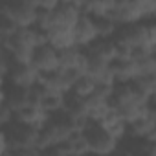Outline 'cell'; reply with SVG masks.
Listing matches in <instances>:
<instances>
[{
  "mask_svg": "<svg viewBox=\"0 0 156 156\" xmlns=\"http://www.w3.org/2000/svg\"><path fill=\"white\" fill-rule=\"evenodd\" d=\"M81 15L83 13H81L79 2H57V6L51 9V15H50V30L51 28L73 30Z\"/></svg>",
  "mask_w": 156,
  "mask_h": 156,
  "instance_id": "obj_5",
  "label": "cell"
},
{
  "mask_svg": "<svg viewBox=\"0 0 156 156\" xmlns=\"http://www.w3.org/2000/svg\"><path fill=\"white\" fill-rule=\"evenodd\" d=\"M112 41L116 42V46H125V48H140V46H147V24L145 20L141 22H132V24H119L116 33L112 35Z\"/></svg>",
  "mask_w": 156,
  "mask_h": 156,
  "instance_id": "obj_4",
  "label": "cell"
},
{
  "mask_svg": "<svg viewBox=\"0 0 156 156\" xmlns=\"http://www.w3.org/2000/svg\"><path fill=\"white\" fill-rule=\"evenodd\" d=\"M96 88H98V83L92 79L90 75H87V73H85L83 77H79V81L73 85L72 92H73V94H77V96H81V98H85V99H88V98L96 92Z\"/></svg>",
  "mask_w": 156,
  "mask_h": 156,
  "instance_id": "obj_15",
  "label": "cell"
},
{
  "mask_svg": "<svg viewBox=\"0 0 156 156\" xmlns=\"http://www.w3.org/2000/svg\"><path fill=\"white\" fill-rule=\"evenodd\" d=\"M2 101L8 103V105L17 112V110H20L22 107L31 105L30 88L17 87V85H11V83H6V81H4V87H2Z\"/></svg>",
  "mask_w": 156,
  "mask_h": 156,
  "instance_id": "obj_9",
  "label": "cell"
},
{
  "mask_svg": "<svg viewBox=\"0 0 156 156\" xmlns=\"http://www.w3.org/2000/svg\"><path fill=\"white\" fill-rule=\"evenodd\" d=\"M48 118H50V114H46L41 105H26L15 112V119L24 121L28 125H33V127H39V129L48 121Z\"/></svg>",
  "mask_w": 156,
  "mask_h": 156,
  "instance_id": "obj_13",
  "label": "cell"
},
{
  "mask_svg": "<svg viewBox=\"0 0 156 156\" xmlns=\"http://www.w3.org/2000/svg\"><path fill=\"white\" fill-rule=\"evenodd\" d=\"M39 149V127L13 119L2 127V154L19 149Z\"/></svg>",
  "mask_w": 156,
  "mask_h": 156,
  "instance_id": "obj_1",
  "label": "cell"
},
{
  "mask_svg": "<svg viewBox=\"0 0 156 156\" xmlns=\"http://www.w3.org/2000/svg\"><path fill=\"white\" fill-rule=\"evenodd\" d=\"M6 156H42L41 154V149L37 147H31V149H19V151H9V152H4Z\"/></svg>",
  "mask_w": 156,
  "mask_h": 156,
  "instance_id": "obj_19",
  "label": "cell"
},
{
  "mask_svg": "<svg viewBox=\"0 0 156 156\" xmlns=\"http://www.w3.org/2000/svg\"><path fill=\"white\" fill-rule=\"evenodd\" d=\"M110 156H132V154H130V152H127L125 149H121V147H118V149H116V151H114V152H112Z\"/></svg>",
  "mask_w": 156,
  "mask_h": 156,
  "instance_id": "obj_21",
  "label": "cell"
},
{
  "mask_svg": "<svg viewBox=\"0 0 156 156\" xmlns=\"http://www.w3.org/2000/svg\"><path fill=\"white\" fill-rule=\"evenodd\" d=\"M39 79H41V73L33 68L31 62H19V61L4 75L6 83L17 85V87H24V88H31Z\"/></svg>",
  "mask_w": 156,
  "mask_h": 156,
  "instance_id": "obj_6",
  "label": "cell"
},
{
  "mask_svg": "<svg viewBox=\"0 0 156 156\" xmlns=\"http://www.w3.org/2000/svg\"><path fill=\"white\" fill-rule=\"evenodd\" d=\"M81 134L88 145V151L98 156H110L119 145V141L94 118L87 119V123L81 129Z\"/></svg>",
  "mask_w": 156,
  "mask_h": 156,
  "instance_id": "obj_2",
  "label": "cell"
},
{
  "mask_svg": "<svg viewBox=\"0 0 156 156\" xmlns=\"http://www.w3.org/2000/svg\"><path fill=\"white\" fill-rule=\"evenodd\" d=\"M145 114L156 123V94L154 96H149V99L145 103Z\"/></svg>",
  "mask_w": 156,
  "mask_h": 156,
  "instance_id": "obj_20",
  "label": "cell"
},
{
  "mask_svg": "<svg viewBox=\"0 0 156 156\" xmlns=\"http://www.w3.org/2000/svg\"><path fill=\"white\" fill-rule=\"evenodd\" d=\"M145 156H156V143L152 145V149H151V151H149V152H147Z\"/></svg>",
  "mask_w": 156,
  "mask_h": 156,
  "instance_id": "obj_22",
  "label": "cell"
},
{
  "mask_svg": "<svg viewBox=\"0 0 156 156\" xmlns=\"http://www.w3.org/2000/svg\"><path fill=\"white\" fill-rule=\"evenodd\" d=\"M62 99H64V96H61V94H51V92H50V94L42 99L41 107L44 108L46 114H55V112L62 110Z\"/></svg>",
  "mask_w": 156,
  "mask_h": 156,
  "instance_id": "obj_16",
  "label": "cell"
},
{
  "mask_svg": "<svg viewBox=\"0 0 156 156\" xmlns=\"http://www.w3.org/2000/svg\"><path fill=\"white\" fill-rule=\"evenodd\" d=\"M92 19H94L98 37L99 39H112V35L118 30V22L110 15H101V17H92Z\"/></svg>",
  "mask_w": 156,
  "mask_h": 156,
  "instance_id": "obj_14",
  "label": "cell"
},
{
  "mask_svg": "<svg viewBox=\"0 0 156 156\" xmlns=\"http://www.w3.org/2000/svg\"><path fill=\"white\" fill-rule=\"evenodd\" d=\"M62 110L68 112L70 116H73L75 119H81V121H87L90 118V110H88V101L81 96L73 94L72 90L64 94V99H62Z\"/></svg>",
  "mask_w": 156,
  "mask_h": 156,
  "instance_id": "obj_11",
  "label": "cell"
},
{
  "mask_svg": "<svg viewBox=\"0 0 156 156\" xmlns=\"http://www.w3.org/2000/svg\"><path fill=\"white\" fill-rule=\"evenodd\" d=\"M13 119H15V110L8 103L2 101V110H0V121H2V127L8 125V123H11Z\"/></svg>",
  "mask_w": 156,
  "mask_h": 156,
  "instance_id": "obj_18",
  "label": "cell"
},
{
  "mask_svg": "<svg viewBox=\"0 0 156 156\" xmlns=\"http://www.w3.org/2000/svg\"><path fill=\"white\" fill-rule=\"evenodd\" d=\"M98 37L96 26H94V19L90 15H81L77 24L73 26V42L77 48H87L88 44H92Z\"/></svg>",
  "mask_w": 156,
  "mask_h": 156,
  "instance_id": "obj_8",
  "label": "cell"
},
{
  "mask_svg": "<svg viewBox=\"0 0 156 156\" xmlns=\"http://www.w3.org/2000/svg\"><path fill=\"white\" fill-rule=\"evenodd\" d=\"M0 13L9 17L19 28H33L37 24L39 17V8L37 2H30V0H22V2H8L2 6Z\"/></svg>",
  "mask_w": 156,
  "mask_h": 156,
  "instance_id": "obj_3",
  "label": "cell"
},
{
  "mask_svg": "<svg viewBox=\"0 0 156 156\" xmlns=\"http://www.w3.org/2000/svg\"><path fill=\"white\" fill-rule=\"evenodd\" d=\"M83 53L88 57H98V59H103L107 62H112L118 55V48H116V42L112 39H96L92 44L83 48Z\"/></svg>",
  "mask_w": 156,
  "mask_h": 156,
  "instance_id": "obj_12",
  "label": "cell"
},
{
  "mask_svg": "<svg viewBox=\"0 0 156 156\" xmlns=\"http://www.w3.org/2000/svg\"><path fill=\"white\" fill-rule=\"evenodd\" d=\"M114 83H130L138 77V64L132 59H114L110 62Z\"/></svg>",
  "mask_w": 156,
  "mask_h": 156,
  "instance_id": "obj_10",
  "label": "cell"
},
{
  "mask_svg": "<svg viewBox=\"0 0 156 156\" xmlns=\"http://www.w3.org/2000/svg\"><path fill=\"white\" fill-rule=\"evenodd\" d=\"M17 30H19V26L9 17H6V15L0 13V39H2V41L9 39L13 33H17Z\"/></svg>",
  "mask_w": 156,
  "mask_h": 156,
  "instance_id": "obj_17",
  "label": "cell"
},
{
  "mask_svg": "<svg viewBox=\"0 0 156 156\" xmlns=\"http://www.w3.org/2000/svg\"><path fill=\"white\" fill-rule=\"evenodd\" d=\"M31 64H33V68H35L41 75L59 70V68H61V62H59V50L53 48L50 42L37 46L35 51H33V57H31Z\"/></svg>",
  "mask_w": 156,
  "mask_h": 156,
  "instance_id": "obj_7",
  "label": "cell"
}]
</instances>
